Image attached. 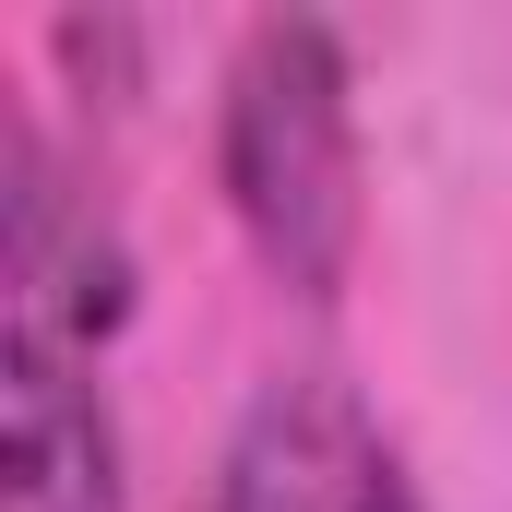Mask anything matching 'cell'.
<instances>
[{"instance_id": "cell-1", "label": "cell", "mask_w": 512, "mask_h": 512, "mask_svg": "<svg viewBox=\"0 0 512 512\" xmlns=\"http://www.w3.org/2000/svg\"><path fill=\"white\" fill-rule=\"evenodd\" d=\"M215 179L251 227L274 286L334 298L358 262V84L334 24L274 12L227 60V120H215Z\"/></svg>"}, {"instance_id": "cell-2", "label": "cell", "mask_w": 512, "mask_h": 512, "mask_svg": "<svg viewBox=\"0 0 512 512\" xmlns=\"http://www.w3.org/2000/svg\"><path fill=\"white\" fill-rule=\"evenodd\" d=\"M0 334L24 346H72L96 358L131 322V251L108 227V203L36 143V120L0 131Z\"/></svg>"}, {"instance_id": "cell-4", "label": "cell", "mask_w": 512, "mask_h": 512, "mask_svg": "<svg viewBox=\"0 0 512 512\" xmlns=\"http://www.w3.org/2000/svg\"><path fill=\"white\" fill-rule=\"evenodd\" d=\"M0 512H131L108 393L72 346L0 334Z\"/></svg>"}, {"instance_id": "cell-3", "label": "cell", "mask_w": 512, "mask_h": 512, "mask_svg": "<svg viewBox=\"0 0 512 512\" xmlns=\"http://www.w3.org/2000/svg\"><path fill=\"white\" fill-rule=\"evenodd\" d=\"M215 512H429L393 429L358 405L346 382L298 370V382H262L227 429V465H215Z\"/></svg>"}]
</instances>
